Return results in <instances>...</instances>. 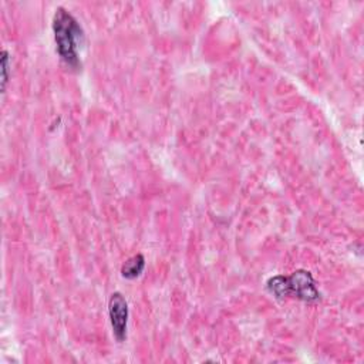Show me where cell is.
<instances>
[{
    "label": "cell",
    "mask_w": 364,
    "mask_h": 364,
    "mask_svg": "<svg viewBox=\"0 0 364 364\" xmlns=\"http://www.w3.org/2000/svg\"><path fill=\"white\" fill-rule=\"evenodd\" d=\"M51 27L60 58L65 65L77 70L81 65L78 46L82 40V28L78 20L68 10L58 7L53 16Z\"/></svg>",
    "instance_id": "obj_1"
},
{
    "label": "cell",
    "mask_w": 364,
    "mask_h": 364,
    "mask_svg": "<svg viewBox=\"0 0 364 364\" xmlns=\"http://www.w3.org/2000/svg\"><path fill=\"white\" fill-rule=\"evenodd\" d=\"M266 287L277 299L291 296L306 303H317L320 300V291L316 287L314 277L304 269L294 270L290 276H272L266 282Z\"/></svg>",
    "instance_id": "obj_2"
},
{
    "label": "cell",
    "mask_w": 364,
    "mask_h": 364,
    "mask_svg": "<svg viewBox=\"0 0 364 364\" xmlns=\"http://www.w3.org/2000/svg\"><path fill=\"white\" fill-rule=\"evenodd\" d=\"M108 314H109V323L112 327V334L117 341L122 343L127 338L128 303L119 291H115L111 294L108 300Z\"/></svg>",
    "instance_id": "obj_3"
},
{
    "label": "cell",
    "mask_w": 364,
    "mask_h": 364,
    "mask_svg": "<svg viewBox=\"0 0 364 364\" xmlns=\"http://www.w3.org/2000/svg\"><path fill=\"white\" fill-rule=\"evenodd\" d=\"M144 269H145V257H144V255L136 253L132 257L125 260V263L121 267V274H122V277L132 280V279H136L138 276H141Z\"/></svg>",
    "instance_id": "obj_4"
},
{
    "label": "cell",
    "mask_w": 364,
    "mask_h": 364,
    "mask_svg": "<svg viewBox=\"0 0 364 364\" xmlns=\"http://www.w3.org/2000/svg\"><path fill=\"white\" fill-rule=\"evenodd\" d=\"M10 78V54L7 50L1 51V92H6Z\"/></svg>",
    "instance_id": "obj_5"
}]
</instances>
